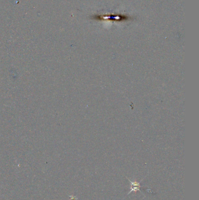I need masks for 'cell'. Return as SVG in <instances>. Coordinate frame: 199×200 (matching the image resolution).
Segmentation results:
<instances>
[{
    "instance_id": "obj_1",
    "label": "cell",
    "mask_w": 199,
    "mask_h": 200,
    "mask_svg": "<svg viewBox=\"0 0 199 200\" xmlns=\"http://www.w3.org/2000/svg\"><path fill=\"white\" fill-rule=\"evenodd\" d=\"M94 18H95V19L96 20H108L110 21H127L129 19V17L126 16V15H107V16H101V15H95L94 17Z\"/></svg>"
},
{
    "instance_id": "obj_2",
    "label": "cell",
    "mask_w": 199,
    "mask_h": 200,
    "mask_svg": "<svg viewBox=\"0 0 199 200\" xmlns=\"http://www.w3.org/2000/svg\"><path fill=\"white\" fill-rule=\"evenodd\" d=\"M127 178L128 180V181L130 182V184H131V190H130V192H128V194H130L131 192H133V191H134V192H136V191H140V192H141V193H142L141 191V190H140V187H141V186H140V183H141V181H142V180H141V181H140V182H139V183H137V182H136V181H131L130 180H129L127 177ZM142 194H144L143 193H142Z\"/></svg>"
}]
</instances>
